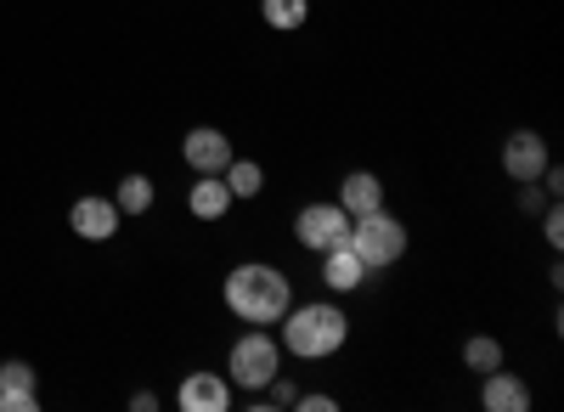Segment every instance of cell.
Here are the masks:
<instances>
[{
  "mask_svg": "<svg viewBox=\"0 0 564 412\" xmlns=\"http://www.w3.org/2000/svg\"><path fill=\"white\" fill-rule=\"evenodd\" d=\"M480 406L486 412H531V384L513 379L508 368H491V373H480Z\"/></svg>",
  "mask_w": 564,
  "mask_h": 412,
  "instance_id": "cell-10",
  "label": "cell"
},
{
  "mask_svg": "<svg viewBox=\"0 0 564 412\" xmlns=\"http://www.w3.org/2000/svg\"><path fill=\"white\" fill-rule=\"evenodd\" d=\"M181 159L193 164V175H220L231 159V135L215 130V124H198V130H186V142H181Z\"/></svg>",
  "mask_w": 564,
  "mask_h": 412,
  "instance_id": "cell-6",
  "label": "cell"
},
{
  "mask_svg": "<svg viewBox=\"0 0 564 412\" xmlns=\"http://www.w3.org/2000/svg\"><path fill=\"white\" fill-rule=\"evenodd\" d=\"M350 249L361 254L367 271H390L406 254V226L390 209H367V215L350 220Z\"/></svg>",
  "mask_w": 564,
  "mask_h": 412,
  "instance_id": "cell-4",
  "label": "cell"
},
{
  "mask_svg": "<svg viewBox=\"0 0 564 412\" xmlns=\"http://www.w3.org/2000/svg\"><path fill=\"white\" fill-rule=\"evenodd\" d=\"M276 373H282V345H276L271 328H249L243 339H231V350H226V379H231V390L260 395Z\"/></svg>",
  "mask_w": 564,
  "mask_h": 412,
  "instance_id": "cell-3",
  "label": "cell"
},
{
  "mask_svg": "<svg viewBox=\"0 0 564 412\" xmlns=\"http://www.w3.org/2000/svg\"><path fill=\"white\" fill-rule=\"evenodd\" d=\"M294 243H300L305 254H327V249L350 243V215L339 209V198H334V204H305V209L294 215Z\"/></svg>",
  "mask_w": 564,
  "mask_h": 412,
  "instance_id": "cell-5",
  "label": "cell"
},
{
  "mask_svg": "<svg viewBox=\"0 0 564 412\" xmlns=\"http://www.w3.org/2000/svg\"><path fill=\"white\" fill-rule=\"evenodd\" d=\"M294 406H300V412H339V395H327V390H305V395H294Z\"/></svg>",
  "mask_w": 564,
  "mask_h": 412,
  "instance_id": "cell-21",
  "label": "cell"
},
{
  "mask_svg": "<svg viewBox=\"0 0 564 412\" xmlns=\"http://www.w3.org/2000/svg\"><path fill=\"white\" fill-rule=\"evenodd\" d=\"M0 412H40V390L23 384V390H0Z\"/></svg>",
  "mask_w": 564,
  "mask_h": 412,
  "instance_id": "cell-18",
  "label": "cell"
},
{
  "mask_svg": "<svg viewBox=\"0 0 564 412\" xmlns=\"http://www.w3.org/2000/svg\"><path fill=\"white\" fill-rule=\"evenodd\" d=\"M153 198H159L153 175H124V181H119V193H113L119 215H148V209H153Z\"/></svg>",
  "mask_w": 564,
  "mask_h": 412,
  "instance_id": "cell-16",
  "label": "cell"
},
{
  "mask_svg": "<svg viewBox=\"0 0 564 412\" xmlns=\"http://www.w3.org/2000/svg\"><path fill=\"white\" fill-rule=\"evenodd\" d=\"M220 181H226V187H231V198H260L265 193V170L254 164V159H231L226 170H220Z\"/></svg>",
  "mask_w": 564,
  "mask_h": 412,
  "instance_id": "cell-14",
  "label": "cell"
},
{
  "mask_svg": "<svg viewBox=\"0 0 564 412\" xmlns=\"http://www.w3.org/2000/svg\"><path fill=\"white\" fill-rule=\"evenodd\" d=\"M130 406H135V412H153V406H159V395H153V390H135V395H130Z\"/></svg>",
  "mask_w": 564,
  "mask_h": 412,
  "instance_id": "cell-22",
  "label": "cell"
},
{
  "mask_svg": "<svg viewBox=\"0 0 564 412\" xmlns=\"http://www.w3.org/2000/svg\"><path fill=\"white\" fill-rule=\"evenodd\" d=\"M322 260V283L327 289H334V294H356L367 278H372V271L361 265V254L350 249V243H339V249H327V254H316Z\"/></svg>",
  "mask_w": 564,
  "mask_h": 412,
  "instance_id": "cell-11",
  "label": "cell"
},
{
  "mask_svg": "<svg viewBox=\"0 0 564 412\" xmlns=\"http://www.w3.org/2000/svg\"><path fill=\"white\" fill-rule=\"evenodd\" d=\"M542 238H547V249H558V243H564V215H558V198H547V204H542Z\"/></svg>",
  "mask_w": 564,
  "mask_h": 412,
  "instance_id": "cell-19",
  "label": "cell"
},
{
  "mask_svg": "<svg viewBox=\"0 0 564 412\" xmlns=\"http://www.w3.org/2000/svg\"><path fill=\"white\" fill-rule=\"evenodd\" d=\"M276 345L282 356H300V361H327L350 345V316L334 305V300H305V305H289L276 323Z\"/></svg>",
  "mask_w": 564,
  "mask_h": 412,
  "instance_id": "cell-2",
  "label": "cell"
},
{
  "mask_svg": "<svg viewBox=\"0 0 564 412\" xmlns=\"http://www.w3.org/2000/svg\"><path fill=\"white\" fill-rule=\"evenodd\" d=\"M339 209L356 220V215H367V209H384V181L372 175V170H350L345 181H339Z\"/></svg>",
  "mask_w": 564,
  "mask_h": 412,
  "instance_id": "cell-12",
  "label": "cell"
},
{
  "mask_svg": "<svg viewBox=\"0 0 564 412\" xmlns=\"http://www.w3.org/2000/svg\"><path fill=\"white\" fill-rule=\"evenodd\" d=\"M463 368L468 373H491V368H502V339H491V334H475V339H468L463 345Z\"/></svg>",
  "mask_w": 564,
  "mask_h": 412,
  "instance_id": "cell-17",
  "label": "cell"
},
{
  "mask_svg": "<svg viewBox=\"0 0 564 412\" xmlns=\"http://www.w3.org/2000/svg\"><path fill=\"white\" fill-rule=\"evenodd\" d=\"M260 18L276 29V34H294L311 23V0H260Z\"/></svg>",
  "mask_w": 564,
  "mask_h": 412,
  "instance_id": "cell-15",
  "label": "cell"
},
{
  "mask_svg": "<svg viewBox=\"0 0 564 412\" xmlns=\"http://www.w3.org/2000/svg\"><path fill=\"white\" fill-rule=\"evenodd\" d=\"M220 294H226V311L238 316L243 328H276V323H282V311L294 305L289 271L271 265V260H243V265H231Z\"/></svg>",
  "mask_w": 564,
  "mask_h": 412,
  "instance_id": "cell-1",
  "label": "cell"
},
{
  "mask_svg": "<svg viewBox=\"0 0 564 412\" xmlns=\"http://www.w3.org/2000/svg\"><path fill=\"white\" fill-rule=\"evenodd\" d=\"M231 204H238V198H231V187H226L220 175H198L193 193H186V209H193L198 220H226Z\"/></svg>",
  "mask_w": 564,
  "mask_h": 412,
  "instance_id": "cell-13",
  "label": "cell"
},
{
  "mask_svg": "<svg viewBox=\"0 0 564 412\" xmlns=\"http://www.w3.org/2000/svg\"><path fill=\"white\" fill-rule=\"evenodd\" d=\"M231 379L226 373H209V368H198V373H186L181 379V390H175V406L181 412H226L231 406Z\"/></svg>",
  "mask_w": 564,
  "mask_h": 412,
  "instance_id": "cell-7",
  "label": "cell"
},
{
  "mask_svg": "<svg viewBox=\"0 0 564 412\" xmlns=\"http://www.w3.org/2000/svg\"><path fill=\"white\" fill-rule=\"evenodd\" d=\"M23 384H34L29 361H0V390H23Z\"/></svg>",
  "mask_w": 564,
  "mask_h": 412,
  "instance_id": "cell-20",
  "label": "cell"
},
{
  "mask_svg": "<svg viewBox=\"0 0 564 412\" xmlns=\"http://www.w3.org/2000/svg\"><path fill=\"white\" fill-rule=\"evenodd\" d=\"M68 226H74L85 243H108V238L119 232V204H113V198H97V193H85V198H74Z\"/></svg>",
  "mask_w": 564,
  "mask_h": 412,
  "instance_id": "cell-9",
  "label": "cell"
},
{
  "mask_svg": "<svg viewBox=\"0 0 564 412\" xmlns=\"http://www.w3.org/2000/svg\"><path fill=\"white\" fill-rule=\"evenodd\" d=\"M547 164H553V153H547V142H542L536 130H513L508 142H502V170L513 181H542Z\"/></svg>",
  "mask_w": 564,
  "mask_h": 412,
  "instance_id": "cell-8",
  "label": "cell"
}]
</instances>
